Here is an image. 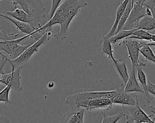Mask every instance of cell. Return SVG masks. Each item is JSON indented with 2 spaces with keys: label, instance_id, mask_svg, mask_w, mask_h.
<instances>
[{
  "label": "cell",
  "instance_id": "1",
  "mask_svg": "<svg viewBox=\"0 0 155 123\" xmlns=\"http://www.w3.org/2000/svg\"><path fill=\"white\" fill-rule=\"evenodd\" d=\"M87 5L86 0H64L56 10L53 17L38 30V33L51 29L56 25H60V30L54 36L59 40L65 39L69 34V26L73 19L78 14L81 8Z\"/></svg>",
  "mask_w": 155,
  "mask_h": 123
},
{
  "label": "cell",
  "instance_id": "2",
  "mask_svg": "<svg viewBox=\"0 0 155 123\" xmlns=\"http://www.w3.org/2000/svg\"><path fill=\"white\" fill-rule=\"evenodd\" d=\"M116 93V90L111 91H88L85 89H79L74 93L68 96L65 99V103L71 108H75L78 107L79 104L85 100L96 98L112 99Z\"/></svg>",
  "mask_w": 155,
  "mask_h": 123
},
{
  "label": "cell",
  "instance_id": "3",
  "mask_svg": "<svg viewBox=\"0 0 155 123\" xmlns=\"http://www.w3.org/2000/svg\"><path fill=\"white\" fill-rule=\"evenodd\" d=\"M54 36L51 29L47 30L42 36L36 40L34 43H32L28 48H27L18 58L11 60L8 58V63H13L16 67H23L25 65L32 55L38 52L39 48L44 43L49 41L51 37Z\"/></svg>",
  "mask_w": 155,
  "mask_h": 123
},
{
  "label": "cell",
  "instance_id": "4",
  "mask_svg": "<svg viewBox=\"0 0 155 123\" xmlns=\"http://www.w3.org/2000/svg\"><path fill=\"white\" fill-rule=\"evenodd\" d=\"M15 8L19 5L38 24L40 19L45 16V7L42 0H12Z\"/></svg>",
  "mask_w": 155,
  "mask_h": 123
},
{
  "label": "cell",
  "instance_id": "5",
  "mask_svg": "<svg viewBox=\"0 0 155 123\" xmlns=\"http://www.w3.org/2000/svg\"><path fill=\"white\" fill-rule=\"evenodd\" d=\"M28 37H31V34H26L12 40L0 41V50L7 53L11 60L15 59L31 45H19L21 41Z\"/></svg>",
  "mask_w": 155,
  "mask_h": 123
},
{
  "label": "cell",
  "instance_id": "6",
  "mask_svg": "<svg viewBox=\"0 0 155 123\" xmlns=\"http://www.w3.org/2000/svg\"><path fill=\"white\" fill-rule=\"evenodd\" d=\"M122 43L127 48L128 57L131 62V66L136 69L139 67L145 66L146 63L139 60V56L140 48L143 46L147 45L148 42L142 40L126 38L122 41Z\"/></svg>",
  "mask_w": 155,
  "mask_h": 123
},
{
  "label": "cell",
  "instance_id": "7",
  "mask_svg": "<svg viewBox=\"0 0 155 123\" xmlns=\"http://www.w3.org/2000/svg\"><path fill=\"white\" fill-rule=\"evenodd\" d=\"M146 16H152L149 8L144 4H140L137 2H134L129 17L122 30H130L136 29L140 20Z\"/></svg>",
  "mask_w": 155,
  "mask_h": 123
},
{
  "label": "cell",
  "instance_id": "8",
  "mask_svg": "<svg viewBox=\"0 0 155 123\" xmlns=\"http://www.w3.org/2000/svg\"><path fill=\"white\" fill-rule=\"evenodd\" d=\"M12 66V71L8 74L1 72L0 82L4 84H11V90L21 92L22 86L21 84V70L22 67H16L13 63H9Z\"/></svg>",
  "mask_w": 155,
  "mask_h": 123
},
{
  "label": "cell",
  "instance_id": "9",
  "mask_svg": "<svg viewBox=\"0 0 155 123\" xmlns=\"http://www.w3.org/2000/svg\"><path fill=\"white\" fill-rule=\"evenodd\" d=\"M125 107L130 113V115H125L126 123H154L153 119L150 117L152 115H147V113L140 107L139 99L134 106H125Z\"/></svg>",
  "mask_w": 155,
  "mask_h": 123
},
{
  "label": "cell",
  "instance_id": "10",
  "mask_svg": "<svg viewBox=\"0 0 155 123\" xmlns=\"http://www.w3.org/2000/svg\"><path fill=\"white\" fill-rule=\"evenodd\" d=\"M125 84H117L116 90L117 93L112 99V102L115 104L121 105L123 107L125 106H134L137 102L138 97L134 92H126L124 90Z\"/></svg>",
  "mask_w": 155,
  "mask_h": 123
},
{
  "label": "cell",
  "instance_id": "11",
  "mask_svg": "<svg viewBox=\"0 0 155 123\" xmlns=\"http://www.w3.org/2000/svg\"><path fill=\"white\" fill-rule=\"evenodd\" d=\"M0 16L2 17H4L10 22H12L18 29L21 33H25L26 34H31V37L34 38L36 41L38 40L39 38H41L44 33H40L38 32V30L39 28H36L34 27H33L31 24L28 23H26L19 20H17L7 14H1Z\"/></svg>",
  "mask_w": 155,
  "mask_h": 123
},
{
  "label": "cell",
  "instance_id": "12",
  "mask_svg": "<svg viewBox=\"0 0 155 123\" xmlns=\"http://www.w3.org/2000/svg\"><path fill=\"white\" fill-rule=\"evenodd\" d=\"M113 103L109 98H96L82 101L78 107H82L89 112L98 110H109L112 108Z\"/></svg>",
  "mask_w": 155,
  "mask_h": 123
},
{
  "label": "cell",
  "instance_id": "13",
  "mask_svg": "<svg viewBox=\"0 0 155 123\" xmlns=\"http://www.w3.org/2000/svg\"><path fill=\"white\" fill-rule=\"evenodd\" d=\"M82 107L71 108L61 117L59 123H84V112Z\"/></svg>",
  "mask_w": 155,
  "mask_h": 123
},
{
  "label": "cell",
  "instance_id": "14",
  "mask_svg": "<svg viewBox=\"0 0 155 123\" xmlns=\"http://www.w3.org/2000/svg\"><path fill=\"white\" fill-rule=\"evenodd\" d=\"M7 15L22 22L28 23L31 24L33 27L39 28L42 27L40 24L37 23L31 16L28 14L26 11H25L22 9H20L18 8H15L13 11H7Z\"/></svg>",
  "mask_w": 155,
  "mask_h": 123
},
{
  "label": "cell",
  "instance_id": "15",
  "mask_svg": "<svg viewBox=\"0 0 155 123\" xmlns=\"http://www.w3.org/2000/svg\"><path fill=\"white\" fill-rule=\"evenodd\" d=\"M136 69L131 66L129 73V78L125 85L124 90L126 92H140L143 93V90L141 86L138 83L136 77Z\"/></svg>",
  "mask_w": 155,
  "mask_h": 123
},
{
  "label": "cell",
  "instance_id": "16",
  "mask_svg": "<svg viewBox=\"0 0 155 123\" xmlns=\"http://www.w3.org/2000/svg\"><path fill=\"white\" fill-rule=\"evenodd\" d=\"M130 1V0H124L119 5V7L117 9V11H116V18H115L114 22L113 23V25L111 27L109 32L106 34V36L108 38H110L111 37H112L113 36H114L115 34L117 28V27H118V25H119V21H120Z\"/></svg>",
  "mask_w": 155,
  "mask_h": 123
},
{
  "label": "cell",
  "instance_id": "17",
  "mask_svg": "<svg viewBox=\"0 0 155 123\" xmlns=\"http://www.w3.org/2000/svg\"><path fill=\"white\" fill-rule=\"evenodd\" d=\"M136 71H137L138 80H139V81L140 83V86L143 90L144 98L147 102H150L153 98L152 95L148 92V90L146 75L141 67L137 68L136 69Z\"/></svg>",
  "mask_w": 155,
  "mask_h": 123
},
{
  "label": "cell",
  "instance_id": "18",
  "mask_svg": "<svg viewBox=\"0 0 155 123\" xmlns=\"http://www.w3.org/2000/svg\"><path fill=\"white\" fill-rule=\"evenodd\" d=\"M113 63L118 75L123 80L124 84L125 85L129 78V74L128 73L125 61L122 59H116L113 62Z\"/></svg>",
  "mask_w": 155,
  "mask_h": 123
},
{
  "label": "cell",
  "instance_id": "19",
  "mask_svg": "<svg viewBox=\"0 0 155 123\" xmlns=\"http://www.w3.org/2000/svg\"><path fill=\"white\" fill-rule=\"evenodd\" d=\"M99 44L101 47V54H105L108 58L112 60V62L114 61L116 58L113 55V50L112 48V43L110 40V38H108L106 35L102 36L99 41Z\"/></svg>",
  "mask_w": 155,
  "mask_h": 123
},
{
  "label": "cell",
  "instance_id": "20",
  "mask_svg": "<svg viewBox=\"0 0 155 123\" xmlns=\"http://www.w3.org/2000/svg\"><path fill=\"white\" fill-rule=\"evenodd\" d=\"M137 30H144L151 31L155 30V18L152 16H146L142 18L137 24Z\"/></svg>",
  "mask_w": 155,
  "mask_h": 123
},
{
  "label": "cell",
  "instance_id": "21",
  "mask_svg": "<svg viewBox=\"0 0 155 123\" xmlns=\"http://www.w3.org/2000/svg\"><path fill=\"white\" fill-rule=\"evenodd\" d=\"M152 33L144 30H136L132 35L127 37L128 39H134L142 40H147L151 42Z\"/></svg>",
  "mask_w": 155,
  "mask_h": 123
},
{
  "label": "cell",
  "instance_id": "22",
  "mask_svg": "<svg viewBox=\"0 0 155 123\" xmlns=\"http://www.w3.org/2000/svg\"><path fill=\"white\" fill-rule=\"evenodd\" d=\"M137 29H133L130 30H123L119 31L117 33L115 34L114 36L110 38V40L112 44H115L118 41L122 40L124 39H126L133 34V33Z\"/></svg>",
  "mask_w": 155,
  "mask_h": 123
},
{
  "label": "cell",
  "instance_id": "23",
  "mask_svg": "<svg viewBox=\"0 0 155 123\" xmlns=\"http://www.w3.org/2000/svg\"><path fill=\"white\" fill-rule=\"evenodd\" d=\"M132 8H133V5H132V2H131V0L130 1V2H128V5H127V7L119 21V25H118V27H117V30H116V32L115 34L117 33L119 31H121L122 28L124 27L125 22H127L128 17H129V15L131 13V11L132 10Z\"/></svg>",
  "mask_w": 155,
  "mask_h": 123
},
{
  "label": "cell",
  "instance_id": "24",
  "mask_svg": "<svg viewBox=\"0 0 155 123\" xmlns=\"http://www.w3.org/2000/svg\"><path fill=\"white\" fill-rule=\"evenodd\" d=\"M102 121L101 123H117V122L122 118L123 116H125V114L123 112H119L114 115H108L104 112H102Z\"/></svg>",
  "mask_w": 155,
  "mask_h": 123
},
{
  "label": "cell",
  "instance_id": "25",
  "mask_svg": "<svg viewBox=\"0 0 155 123\" xmlns=\"http://www.w3.org/2000/svg\"><path fill=\"white\" fill-rule=\"evenodd\" d=\"M140 53L145 57L146 60L155 63V55L150 48V46L145 45L140 49Z\"/></svg>",
  "mask_w": 155,
  "mask_h": 123
},
{
  "label": "cell",
  "instance_id": "26",
  "mask_svg": "<svg viewBox=\"0 0 155 123\" xmlns=\"http://www.w3.org/2000/svg\"><path fill=\"white\" fill-rule=\"evenodd\" d=\"M11 87V84L7 85L0 92V102H4L5 105H10L12 104V101L9 98Z\"/></svg>",
  "mask_w": 155,
  "mask_h": 123
},
{
  "label": "cell",
  "instance_id": "27",
  "mask_svg": "<svg viewBox=\"0 0 155 123\" xmlns=\"http://www.w3.org/2000/svg\"><path fill=\"white\" fill-rule=\"evenodd\" d=\"M19 34L18 33H10L7 34L6 31L4 30L0 31V41H7V40H12L19 38Z\"/></svg>",
  "mask_w": 155,
  "mask_h": 123
},
{
  "label": "cell",
  "instance_id": "28",
  "mask_svg": "<svg viewBox=\"0 0 155 123\" xmlns=\"http://www.w3.org/2000/svg\"><path fill=\"white\" fill-rule=\"evenodd\" d=\"M61 1H62V0H52L50 11L47 14V19L48 20L53 17L56 10L60 5Z\"/></svg>",
  "mask_w": 155,
  "mask_h": 123
},
{
  "label": "cell",
  "instance_id": "29",
  "mask_svg": "<svg viewBox=\"0 0 155 123\" xmlns=\"http://www.w3.org/2000/svg\"><path fill=\"white\" fill-rule=\"evenodd\" d=\"M143 4L149 8L151 12L152 17L155 18V0H147Z\"/></svg>",
  "mask_w": 155,
  "mask_h": 123
},
{
  "label": "cell",
  "instance_id": "30",
  "mask_svg": "<svg viewBox=\"0 0 155 123\" xmlns=\"http://www.w3.org/2000/svg\"><path fill=\"white\" fill-rule=\"evenodd\" d=\"M147 87L148 92L152 95L155 96V84L151 83L150 81H147Z\"/></svg>",
  "mask_w": 155,
  "mask_h": 123
},
{
  "label": "cell",
  "instance_id": "31",
  "mask_svg": "<svg viewBox=\"0 0 155 123\" xmlns=\"http://www.w3.org/2000/svg\"><path fill=\"white\" fill-rule=\"evenodd\" d=\"M147 110L149 112H150L151 113H152L154 115V116H155V107H154L153 106H147ZM153 121H154V122L155 123V117L153 119Z\"/></svg>",
  "mask_w": 155,
  "mask_h": 123
},
{
  "label": "cell",
  "instance_id": "32",
  "mask_svg": "<svg viewBox=\"0 0 155 123\" xmlns=\"http://www.w3.org/2000/svg\"><path fill=\"white\" fill-rule=\"evenodd\" d=\"M0 123H10V122L9 119L7 117L1 115L0 116Z\"/></svg>",
  "mask_w": 155,
  "mask_h": 123
},
{
  "label": "cell",
  "instance_id": "33",
  "mask_svg": "<svg viewBox=\"0 0 155 123\" xmlns=\"http://www.w3.org/2000/svg\"><path fill=\"white\" fill-rule=\"evenodd\" d=\"M152 33V36H151V39L150 42H155V31H154L153 33Z\"/></svg>",
  "mask_w": 155,
  "mask_h": 123
},
{
  "label": "cell",
  "instance_id": "34",
  "mask_svg": "<svg viewBox=\"0 0 155 123\" xmlns=\"http://www.w3.org/2000/svg\"><path fill=\"white\" fill-rule=\"evenodd\" d=\"M147 0H134V2H137L140 4H143Z\"/></svg>",
  "mask_w": 155,
  "mask_h": 123
},
{
  "label": "cell",
  "instance_id": "35",
  "mask_svg": "<svg viewBox=\"0 0 155 123\" xmlns=\"http://www.w3.org/2000/svg\"><path fill=\"white\" fill-rule=\"evenodd\" d=\"M54 86V82H52V81H50V82L48 83V87L50 89L53 87Z\"/></svg>",
  "mask_w": 155,
  "mask_h": 123
},
{
  "label": "cell",
  "instance_id": "36",
  "mask_svg": "<svg viewBox=\"0 0 155 123\" xmlns=\"http://www.w3.org/2000/svg\"><path fill=\"white\" fill-rule=\"evenodd\" d=\"M147 45H149V46H155V42H148V43H147Z\"/></svg>",
  "mask_w": 155,
  "mask_h": 123
},
{
  "label": "cell",
  "instance_id": "37",
  "mask_svg": "<svg viewBox=\"0 0 155 123\" xmlns=\"http://www.w3.org/2000/svg\"><path fill=\"white\" fill-rule=\"evenodd\" d=\"M131 2H132V5H133V4H134V0H131Z\"/></svg>",
  "mask_w": 155,
  "mask_h": 123
},
{
  "label": "cell",
  "instance_id": "38",
  "mask_svg": "<svg viewBox=\"0 0 155 123\" xmlns=\"http://www.w3.org/2000/svg\"><path fill=\"white\" fill-rule=\"evenodd\" d=\"M133 123H138V122H133Z\"/></svg>",
  "mask_w": 155,
  "mask_h": 123
},
{
  "label": "cell",
  "instance_id": "39",
  "mask_svg": "<svg viewBox=\"0 0 155 123\" xmlns=\"http://www.w3.org/2000/svg\"><path fill=\"white\" fill-rule=\"evenodd\" d=\"M1 1V2H2V0H0Z\"/></svg>",
  "mask_w": 155,
  "mask_h": 123
}]
</instances>
